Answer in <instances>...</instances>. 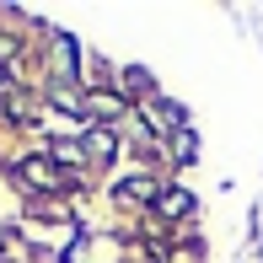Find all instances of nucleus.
<instances>
[{"instance_id":"obj_1","label":"nucleus","mask_w":263,"mask_h":263,"mask_svg":"<svg viewBox=\"0 0 263 263\" xmlns=\"http://www.w3.org/2000/svg\"><path fill=\"white\" fill-rule=\"evenodd\" d=\"M161 210H166V215H188V210H194V194L172 188V194H161Z\"/></svg>"},{"instance_id":"obj_5","label":"nucleus","mask_w":263,"mask_h":263,"mask_svg":"<svg viewBox=\"0 0 263 263\" xmlns=\"http://www.w3.org/2000/svg\"><path fill=\"white\" fill-rule=\"evenodd\" d=\"M27 177H32V183H54V166H43V161H27Z\"/></svg>"},{"instance_id":"obj_3","label":"nucleus","mask_w":263,"mask_h":263,"mask_svg":"<svg viewBox=\"0 0 263 263\" xmlns=\"http://www.w3.org/2000/svg\"><path fill=\"white\" fill-rule=\"evenodd\" d=\"M118 194H124V199H145V194H156V183H145V177H135V183H124Z\"/></svg>"},{"instance_id":"obj_4","label":"nucleus","mask_w":263,"mask_h":263,"mask_svg":"<svg viewBox=\"0 0 263 263\" xmlns=\"http://www.w3.org/2000/svg\"><path fill=\"white\" fill-rule=\"evenodd\" d=\"M177 161H194V135L188 129H177Z\"/></svg>"},{"instance_id":"obj_2","label":"nucleus","mask_w":263,"mask_h":263,"mask_svg":"<svg viewBox=\"0 0 263 263\" xmlns=\"http://www.w3.org/2000/svg\"><path fill=\"white\" fill-rule=\"evenodd\" d=\"M91 151H97V156H113V135H107V129H91L86 135V156Z\"/></svg>"}]
</instances>
